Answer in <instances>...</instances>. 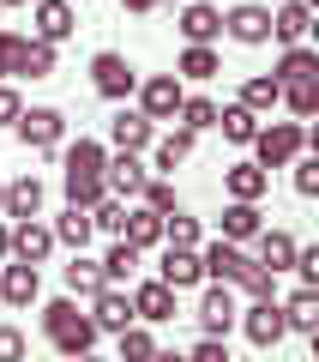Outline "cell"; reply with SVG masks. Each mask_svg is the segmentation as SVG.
<instances>
[{
	"label": "cell",
	"mask_w": 319,
	"mask_h": 362,
	"mask_svg": "<svg viewBox=\"0 0 319 362\" xmlns=\"http://www.w3.org/2000/svg\"><path fill=\"white\" fill-rule=\"evenodd\" d=\"M13 356H25V332L18 326H0V362H13Z\"/></svg>",
	"instance_id": "obj_48"
},
{
	"label": "cell",
	"mask_w": 319,
	"mask_h": 362,
	"mask_svg": "<svg viewBox=\"0 0 319 362\" xmlns=\"http://www.w3.org/2000/svg\"><path fill=\"white\" fill-rule=\"evenodd\" d=\"M13 133L30 145V151H61V139H66V115L61 109H18V121H13Z\"/></svg>",
	"instance_id": "obj_5"
},
{
	"label": "cell",
	"mask_w": 319,
	"mask_h": 362,
	"mask_svg": "<svg viewBox=\"0 0 319 362\" xmlns=\"http://www.w3.org/2000/svg\"><path fill=\"white\" fill-rule=\"evenodd\" d=\"M145 175H151V169L139 163V151H115L109 163H102V187H109L115 199H139Z\"/></svg>",
	"instance_id": "obj_14"
},
{
	"label": "cell",
	"mask_w": 319,
	"mask_h": 362,
	"mask_svg": "<svg viewBox=\"0 0 319 362\" xmlns=\"http://www.w3.org/2000/svg\"><path fill=\"white\" fill-rule=\"evenodd\" d=\"M121 223H127V199L102 194L97 206H90V230H102V235H121Z\"/></svg>",
	"instance_id": "obj_38"
},
{
	"label": "cell",
	"mask_w": 319,
	"mask_h": 362,
	"mask_svg": "<svg viewBox=\"0 0 319 362\" xmlns=\"http://www.w3.org/2000/svg\"><path fill=\"white\" fill-rule=\"evenodd\" d=\"M49 230H54V242H61V247H85L90 235H97V230H90V206H66Z\"/></svg>",
	"instance_id": "obj_31"
},
{
	"label": "cell",
	"mask_w": 319,
	"mask_h": 362,
	"mask_svg": "<svg viewBox=\"0 0 319 362\" xmlns=\"http://www.w3.org/2000/svg\"><path fill=\"white\" fill-rule=\"evenodd\" d=\"M61 187H66V206H97L109 187H102V175H61Z\"/></svg>",
	"instance_id": "obj_39"
},
{
	"label": "cell",
	"mask_w": 319,
	"mask_h": 362,
	"mask_svg": "<svg viewBox=\"0 0 319 362\" xmlns=\"http://www.w3.org/2000/svg\"><path fill=\"white\" fill-rule=\"evenodd\" d=\"M181 78L175 73H151V78H139V109L151 121H175V109H181Z\"/></svg>",
	"instance_id": "obj_9"
},
{
	"label": "cell",
	"mask_w": 319,
	"mask_h": 362,
	"mask_svg": "<svg viewBox=\"0 0 319 362\" xmlns=\"http://www.w3.org/2000/svg\"><path fill=\"white\" fill-rule=\"evenodd\" d=\"M0 78H6V73H0Z\"/></svg>",
	"instance_id": "obj_54"
},
{
	"label": "cell",
	"mask_w": 319,
	"mask_h": 362,
	"mask_svg": "<svg viewBox=\"0 0 319 362\" xmlns=\"http://www.w3.org/2000/svg\"><path fill=\"white\" fill-rule=\"evenodd\" d=\"M25 42L30 37H18V30H0V73L6 78H18V66H25Z\"/></svg>",
	"instance_id": "obj_43"
},
{
	"label": "cell",
	"mask_w": 319,
	"mask_h": 362,
	"mask_svg": "<svg viewBox=\"0 0 319 362\" xmlns=\"http://www.w3.org/2000/svg\"><path fill=\"white\" fill-rule=\"evenodd\" d=\"M217 6H223V0H217Z\"/></svg>",
	"instance_id": "obj_55"
},
{
	"label": "cell",
	"mask_w": 319,
	"mask_h": 362,
	"mask_svg": "<svg viewBox=\"0 0 319 362\" xmlns=\"http://www.w3.org/2000/svg\"><path fill=\"white\" fill-rule=\"evenodd\" d=\"M139 199H145L151 211H175V206H181V199H175V181H169V175H145Z\"/></svg>",
	"instance_id": "obj_41"
},
{
	"label": "cell",
	"mask_w": 319,
	"mask_h": 362,
	"mask_svg": "<svg viewBox=\"0 0 319 362\" xmlns=\"http://www.w3.org/2000/svg\"><path fill=\"white\" fill-rule=\"evenodd\" d=\"M97 266H102V278H109V284H127L133 272H139V247H133V242H121V235H115V247H109V254H102Z\"/></svg>",
	"instance_id": "obj_35"
},
{
	"label": "cell",
	"mask_w": 319,
	"mask_h": 362,
	"mask_svg": "<svg viewBox=\"0 0 319 362\" xmlns=\"http://www.w3.org/2000/svg\"><path fill=\"white\" fill-rule=\"evenodd\" d=\"M102 284H109V278H102V266H97V259H85V247H73V266H66V296L90 302Z\"/></svg>",
	"instance_id": "obj_28"
},
{
	"label": "cell",
	"mask_w": 319,
	"mask_h": 362,
	"mask_svg": "<svg viewBox=\"0 0 319 362\" xmlns=\"http://www.w3.org/2000/svg\"><path fill=\"white\" fill-rule=\"evenodd\" d=\"M42 332H49V344L61 350V356H90L97 350V320L90 314H78V302L73 296H61V302H49L42 308Z\"/></svg>",
	"instance_id": "obj_1"
},
{
	"label": "cell",
	"mask_w": 319,
	"mask_h": 362,
	"mask_svg": "<svg viewBox=\"0 0 319 362\" xmlns=\"http://www.w3.org/2000/svg\"><path fill=\"white\" fill-rule=\"evenodd\" d=\"M151 139H157V121L145 115V109H121L115 121H109V145H115V151H151Z\"/></svg>",
	"instance_id": "obj_11"
},
{
	"label": "cell",
	"mask_w": 319,
	"mask_h": 362,
	"mask_svg": "<svg viewBox=\"0 0 319 362\" xmlns=\"http://www.w3.org/2000/svg\"><path fill=\"white\" fill-rule=\"evenodd\" d=\"M289 272H301V284L319 290V247H295V266Z\"/></svg>",
	"instance_id": "obj_46"
},
{
	"label": "cell",
	"mask_w": 319,
	"mask_h": 362,
	"mask_svg": "<svg viewBox=\"0 0 319 362\" xmlns=\"http://www.w3.org/2000/svg\"><path fill=\"white\" fill-rule=\"evenodd\" d=\"M217 73H223V54L211 42H187L175 61V78H217Z\"/></svg>",
	"instance_id": "obj_29"
},
{
	"label": "cell",
	"mask_w": 319,
	"mask_h": 362,
	"mask_svg": "<svg viewBox=\"0 0 319 362\" xmlns=\"http://www.w3.org/2000/svg\"><path fill=\"white\" fill-rule=\"evenodd\" d=\"M42 296V272L30 259H13V266H0V302L6 308H30Z\"/></svg>",
	"instance_id": "obj_12"
},
{
	"label": "cell",
	"mask_w": 319,
	"mask_h": 362,
	"mask_svg": "<svg viewBox=\"0 0 319 362\" xmlns=\"http://www.w3.org/2000/svg\"><path fill=\"white\" fill-rule=\"evenodd\" d=\"M247 259H253V254H241V242H229V235H217L211 247H199V266H205V278H217V284H235Z\"/></svg>",
	"instance_id": "obj_17"
},
{
	"label": "cell",
	"mask_w": 319,
	"mask_h": 362,
	"mask_svg": "<svg viewBox=\"0 0 319 362\" xmlns=\"http://www.w3.org/2000/svg\"><path fill=\"white\" fill-rule=\"evenodd\" d=\"M175 25H181L187 42H217L223 37V6L217 0H187V6L175 13Z\"/></svg>",
	"instance_id": "obj_13"
},
{
	"label": "cell",
	"mask_w": 319,
	"mask_h": 362,
	"mask_svg": "<svg viewBox=\"0 0 319 362\" xmlns=\"http://www.w3.org/2000/svg\"><path fill=\"white\" fill-rule=\"evenodd\" d=\"M133 314H139L145 326H163V320H175V290H169L163 278L139 284V290H133Z\"/></svg>",
	"instance_id": "obj_19"
},
{
	"label": "cell",
	"mask_w": 319,
	"mask_h": 362,
	"mask_svg": "<svg viewBox=\"0 0 319 362\" xmlns=\"http://www.w3.org/2000/svg\"><path fill=\"white\" fill-rule=\"evenodd\" d=\"M277 308H283V326H289V332H319V290L313 284H301L295 296H283Z\"/></svg>",
	"instance_id": "obj_25"
},
{
	"label": "cell",
	"mask_w": 319,
	"mask_h": 362,
	"mask_svg": "<svg viewBox=\"0 0 319 362\" xmlns=\"http://www.w3.org/2000/svg\"><path fill=\"white\" fill-rule=\"evenodd\" d=\"M217 127H223V139H229V145H253L259 115H253L247 103H229V109H217Z\"/></svg>",
	"instance_id": "obj_33"
},
{
	"label": "cell",
	"mask_w": 319,
	"mask_h": 362,
	"mask_svg": "<svg viewBox=\"0 0 319 362\" xmlns=\"http://www.w3.org/2000/svg\"><path fill=\"white\" fill-rule=\"evenodd\" d=\"M301 6H319V0H301Z\"/></svg>",
	"instance_id": "obj_53"
},
{
	"label": "cell",
	"mask_w": 319,
	"mask_h": 362,
	"mask_svg": "<svg viewBox=\"0 0 319 362\" xmlns=\"http://www.w3.org/2000/svg\"><path fill=\"white\" fill-rule=\"evenodd\" d=\"M235 284H241V296H247V302H259V296H277V272H265L259 259H247Z\"/></svg>",
	"instance_id": "obj_37"
},
{
	"label": "cell",
	"mask_w": 319,
	"mask_h": 362,
	"mask_svg": "<svg viewBox=\"0 0 319 362\" xmlns=\"http://www.w3.org/2000/svg\"><path fill=\"white\" fill-rule=\"evenodd\" d=\"M193 145H199L193 127H169L163 139H151V169H157V175H175V169L193 157Z\"/></svg>",
	"instance_id": "obj_18"
},
{
	"label": "cell",
	"mask_w": 319,
	"mask_h": 362,
	"mask_svg": "<svg viewBox=\"0 0 319 362\" xmlns=\"http://www.w3.org/2000/svg\"><path fill=\"white\" fill-rule=\"evenodd\" d=\"M217 223H223V235H229V242H253L265 218H259V199H229Z\"/></svg>",
	"instance_id": "obj_27"
},
{
	"label": "cell",
	"mask_w": 319,
	"mask_h": 362,
	"mask_svg": "<svg viewBox=\"0 0 319 362\" xmlns=\"http://www.w3.org/2000/svg\"><path fill=\"white\" fill-rule=\"evenodd\" d=\"M54 73V42H25V66H18V78H49Z\"/></svg>",
	"instance_id": "obj_40"
},
{
	"label": "cell",
	"mask_w": 319,
	"mask_h": 362,
	"mask_svg": "<svg viewBox=\"0 0 319 362\" xmlns=\"http://www.w3.org/2000/svg\"><path fill=\"white\" fill-rule=\"evenodd\" d=\"M277 97H283L277 73H253V78L241 85V97H235V103H247L253 115H271V109H277Z\"/></svg>",
	"instance_id": "obj_32"
},
{
	"label": "cell",
	"mask_w": 319,
	"mask_h": 362,
	"mask_svg": "<svg viewBox=\"0 0 319 362\" xmlns=\"http://www.w3.org/2000/svg\"><path fill=\"white\" fill-rule=\"evenodd\" d=\"M235 314H241V302H235V284H205V296H199V326L205 332H217V338H229L235 332Z\"/></svg>",
	"instance_id": "obj_7"
},
{
	"label": "cell",
	"mask_w": 319,
	"mask_h": 362,
	"mask_svg": "<svg viewBox=\"0 0 319 362\" xmlns=\"http://www.w3.org/2000/svg\"><path fill=\"white\" fill-rule=\"evenodd\" d=\"M223 30H229L241 49H259V42H271V6L241 0V6H229V13H223Z\"/></svg>",
	"instance_id": "obj_10"
},
{
	"label": "cell",
	"mask_w": 319,
	"mask_h": 362,
	"mask_svg": "<svg viewBox=\"0 0 319 362\" xmlns=\"http://www.w3.org/2000/svg\"><path fill=\"white\" fill-rule=\"evenodd\" d=\"M54 230L42 218H13V259H30V266H42V259L54 254Z\"/></svg>",
	"instance_id": "obj_15"
},
{
	"label": "cell",
	"mask_w": 319,
	"mask_h": 362,
	"mask_svg": "<svg viewBox=\"0 0 319 362\" xmlns=\"http://www.w3.org/2000/svg\"><path fill=\"white\" fill-rule=\"evenodd\" d=\"M90 320H97V332H121V326H133L139 314H133V296L121 284H102L97 296H90Z\"/></svg>",
	"instance_id": "obj_16"
},
{
	"label": "cell",
	"mask_w": 319,
	"mask_h": 362,
	"mask_svg": "<svg viewBox=\"0 0 319 362\" xmlns=\"http://www.w3.org/2000/svg\"><path fill=\"white\" fill-rule=\"evenodd\" d=\"M73 30H78V13L66 0H30V37L37 42H54V49H61Z\"/></svg>",
	"instance_id": "obj_6"
},
{
	"label": "cell",
	"mask_w": 319,
	"mask_h": 362,
	"mask_svg": "<svg viewBox=\"0 0 319 362\" xmlns=\"http://www.w3.org/2000/svg\"><path fill=\"white\" fill-rule=\"evenodd\" d=\"M90 85H97V97H109V103H127L133 90H139V73H133L127 54L102 49L97 61H90Z\"/></svg>",
	"instance_id": "obj_4"
},
{
	"label": "cell",
	"mask_w": 319,
	"mask_h": 362,
	"mask_svg": "<svg viewBox=\"0 0 319 362\" xmlns=\"http://www.w3.org/2000/svg\"><path fill=\"white\" fill-rule=\"evenodd\" d=\"M0 199H6V181H0Z\"/></svg>",
	"instance_id": "obj_52"
},
{
	"label": "cell",
	"mask_w": 319,
	"mask_h": 362,
	"mask_svg": "<svg viewBox=\"0 0 319 362\" xmlns=\"http://www.w3.org/2000/svg\"><path fill=\"white\" fill-rule=\"evenodd\" d=\"M283 78H319V49H307V42H283L277 85H283Z\"/></svg>",
	"instance_id": "obj_34"
},
{
	"label": "cell",
	"mask_w": 319,
	"mask_h": 362,
	"mask_svg": "<svg viewBox=\"0 0 319 362\" xmlns=\"http://www.w3.org/2000/svg\"><path fill=\"white\" fill-rule=\"evenodd\" d=\"M295 151H307V127L301 121H259V133H253V163L259 169H289V157Z\"/></svg>",
	"instance_id": "obj_2"
},
{
	"label": "cell",
	"mask_w": 319,
	"mask_h": 362,
	"mask_svg": "<svg viewBox=\"0 0 319 362\" xmlns=\"http://www.w3.org/2000/svg\"><path fill=\"white\" fill-rule=\"evenodd\" d=\"M115 338H121V356H133V362H139V356H157V338L145 332L139 320H133V326H121Z\"/></svg>",
	"instance_id": "obj_42"
},
{
	"label": "cell",
	"mask_w": 319,
	"mask_h": 362,
	"mask_svg": "<svg viewBox=\"0 0 319 362\" xmlns=\"http://www.w3.org/2000/svg\"><path fill=\"white\" fill-rule=\"evenodd\" d=\"M193 362H229V338H217V332H205L199 344H193Z\"/></svg>",
	"instance_id": "obj_45"
},
{
	"label": "cell",
	"mask_w": 319,
	"mask_h": 362,
	"mask_svg": "<svg viewBox=\"0 0 319 362\" xmlns=\"http://www.w3.org/2000/svg\"><path fill=\"white\" fill-rule=\"evenodd\" d=\"M0 259H13V223H0Z\"/></svg>",
	"instance_id": "obj_49"
},
{
	"label": "cell",
	"mask_w": 319,
	"mask_h": 362,
	"mask_svg": "<svg viewBox=\"0 0 319 362\" xmlns=\"http://www.w3.org/2000/svg\"><path fill=\"white\" fill-rule=\"evenodd\" d=\"M18 109H25V97H18V90L6 85V78H0V127H13V121H18Z\"/></svg>",
	"instance_id": "obj_47"
},
{
	"label": "cell",
	"mask_w": 319,
	"mask_h": 362,
	"mask_svg": "<svg viewBox=\"0 0 319 362\" xmlns=\"http://www.w3.org/2000/svg\"><path fill=\"white\" fill-rule=\"evenodd\" d=\"M157 278H163L169 290H193V284H205V266H199V247H175V242H163V259H157Z\"/></svg>",
	"instance_id": "obj_8"
},
{
	"label": "cell",
	"mask_w": 319,
	"mask_h": 362,
	"mask_svg": "<svg viewBox=\"0 0 319 362\" xmlns=\"http://www.w3.org/2000/svg\"><path fill=\"white\" fill-rule=\"evenodd\" d=\"M0 218H42V181H37V175H18V181H6Z\"/></svg>",
	"instance_id": "obj_21"
},
{
	"label": "cell",
	"mask_w": 319,
	"mask_h": 362,
	"mask_svg": "<svg viewBox=\"0 0 319 362\" xmlns=\"http://www.w3.org/2000/svg\"><path fill=\"white\" fill-rule=\"evenodd\" d=\"M265 187H271V169H259V163H229L223 169V194L229 199H265Z\"/></svg>",
	"instance_id": "obj_22"
},
{
	"label": "cell",
	"mask_w": 319,
	"mask_h": 362,
	"mask_svg": "<svg viewBox=\"0 0 319 362\" xmlns=\"http://www.w3.org/2000/svg\"><path fill=\"white\" fill-rule=\"evenodd\" d=\"M235 326L247 332V344H253V350H277V344H283V332H289V326H283L277 296H259V302H247V308L235 314Z\"/></svg>",
	"instance_id": "obj_3"
},
{
	"label": "cell",
	"mask_w": 319,
	"mask_h": 362,
	"mask_svg": "<svg viewBox=\"0 0 319 362\" xmlns=\"http://www.w3.org/2000/svg\"><path fill=\"white\" fill-rule=\"evenodd\" d=\"M277 109H289L295 121L319 115V78H283V97H277Z\"/></svg>",
	"instance_id": "obj_30"
},
{
	"label": "cell",
	"mask_w": 319,
	"mask_h": 362,
	"mask_svg": "<svg viewBox=\"0 0 319 362\" xmlns=\"http://www.w3.org/2000/svg\"><path fill=\"white\" fill-rule=\"evenodd\" d=\"M307 30H313V6H301V0H283L271 13V37L277 42H307Z\"/></svg>",
	"instance_id": "obj_26"
},
{
	"label": "cell",
	"mask_w": 319,
	"mask_h": 362,
	"mask_svg": "<svg viewBox=\"0 0 319 362\" xmlns=\"http://www.w3.org/2000/svg\"><path fill=\"white\" fill-rule=\"evenodd\" d=\"M0 6H30V0H0Z\"/></svg>",
	"instance_id": "obj_51"
},
{
	"label": "cell",
	"mask_w": 319,
	"mask_h": 362,
	"mask_svg": "<svg viewBox=\"0 0 319 362\" xmlns=\"http://www.w3.org/2000/svg\"><path fill=\"white\" fill-rule=\"evenodd\" d=\"M289 169H295V194L313 199V194H319V157H301V151H295V157H289Z\"/></svg>",
	"instance_id": "obj_44"
},
{
	"label": "cell",
	"mask_w": 319,
	"mask_h": 362,
	"mask_svg": "<svg viewBox=\"0 0 319 362\" xmlns=\"http://www.w3.org/2000/svg\"><path fill=\"white\" fill-rule=\"evenodd\" d=\"M102 163H109V145H97V139H73L61 151V175H102Z\"/></svg>",
	"instance_id": "obj_24"
},
{
	"label": "cell",
	"mask_w": 319,
	"mask_h": 362,
	"mask_svg": "<svg viewBox=\"0 0 319 362\" xmlns=\"http://www.w3.org/2000/svg\"><path fill=\"white\" fill-rule=\"evenodd\" d=\"M253 247H259L253 259H259V266H265V272H289V266H295V247H301V242H295L289 230H265V223H259Z\"/></svg>",
	"instance_id": "obj_20"
},
{
	"label": "cell",
	"mask_w": 319,
	"mask_h": 362,
	"mask_svg": "<svg viewBox=\"0 0 319 362\" xmlns=\"http://www.w3.org/2000/svg\"><path fill=\"white\" fill-rule=\"evenodd\" d=\"M121 242H133L139 254H145V247H163V211L133 206V211H127V223H121Z\"/></svg>",
	"instance_id": "obj_23"
},
{
	"label": "cell",
	"mask_w": 319,
	"mask_h": 362,
	"mask_svg": "<svg viewBox=\"0 0 319 362\" xmlns=\"http://www.w3.org/2000/svg\"><path fill=\"white\" fill-rule=\"evenodd\" d=\"M175 121H181V127H193V133H205V127H217V103H211V97H181Z\"/></svg>",
	"instance_id": "obj_36"
},
{
	"label": "cell",
	"mask_w": 319,
	"mask_h": 362,
	"mask_svg": "<svg viewBox=\"0 0 319 362\" xmlns=\"http://www.w3.org/2000/svg\"><path fill=\"white\" fill-rule=\"evenodd\" d=\"M127 13H157V0H121Z\"/></svg>",
	"instance_id": "obj_50"
}]
</instances>
